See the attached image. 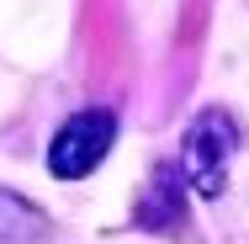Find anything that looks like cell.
<instances>
[{
	"mask_svg": "<svg viewBox=\"0 0 249 244\" xmlns=\"http://www.w3.org/2000/svg\"><path fill=\"white\" fill-rule=\"evenodd\" d=\"M239 149V128L228 112H201L196 122L186 128V144H180V175H186V191L196 196H223L228 186V159Z\"/></svg>",
	"mask_w": 249,
	"mask_h": 244,
	"instance_id": "obj_1",
	"label": "cell"
},
{
	"mask_svg": "<svg viewBox=\"0 0 249 244\" xmlns=\"http://www.w3.org/2000/svg\"><path fill=\"white\" fill-rule=\"evenodd\" d=\"M111 138H117V117L111 112H74L48 144V170L58 181H85L111 154Z\"/></svg>",
	"mask_w": 249,
	"mask_h": 244,
	"instance_id": "obj_2",
	"label": "cell"
},
{
	"mask_svg": "<svg viewBox=\"0 0 249 244\" xmlns=\"http://www.w3.org/2000/svg\"><path fill=\"white\" fill-rule=\"evenodd\" d=\"M43 239H48V212L16 191H0V244H43Z\"/></svg>",
	"mask_w": 249,
	"mask_h": 244,
	"instance_id": "obj_3",
	"label": "cell"
},
{
	"mask_svg": "<svg viewBox=\"0 0 249 244\" xmlns=\"http://www.w3.org/2000/svg\"><path fill=\"white\" fill-rule=\"evenodd\" d=\"M180 218V186H175V170L164 165L159 175L149 181V196H143V207H138V223H175Z\"/></svg>",
	"mask_w": 249,
	"mask_h": 244,
	"instance_id": "obj_4",
	"label": "cell"
}]
</instances>
